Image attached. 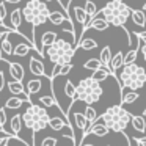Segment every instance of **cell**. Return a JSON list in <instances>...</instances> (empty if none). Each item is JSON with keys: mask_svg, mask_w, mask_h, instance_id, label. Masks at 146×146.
<instances>
[{"mask_svg": "<svg viewBox=\"0 0 146 146\" xmlns=\"http://www.w3.org/2000/svg\"><path fill=\"white\" fill-rule=\"evenodd\" d=\"M116 79L121 83V96H123L124 90L129 91H137V90L143 88V85L146 83V71L140 64H124L123 71L119 72V76H116Z\"/></svg>", "mask_w": 146, "mask_h": 146, "instance_id": "1", "label": "cell"}, {"mask_svg": "<svg viewBox=\"0 0 146 146\" xmlns=\"http://www.w3.org/2000/svg\"><path fill=\"white\" fill-rule=\"evenodd\" d=\"M132 11L133 10L129 5L124 3V0H110L108 3H105V7L102 8L99 13H102L104 19L107 21L110 25L124 29L127 19L132 16Z\"/></svg>", "mask_w": 146, "mask_h": 146, "instance_id": "2", "label": "cell"}, {"mask_svg": "<svg viewBox=\"0 0 146 146\" xmlns=\"http://www.w3.org/2000/svg\"><path fill=\"white\" fill-rule=\"evenodd\" d=\"M132 113L124 110L123 105H111L105 110V113L101 115V119L105 126L113 132H124L129 123H132Z\"/></svg>", "mask_w": 146, "mask_h": 146, "instance_id": "3", "label": "cell"}, {"mask_svg": "<svg viewBox=\"0 0 146 146\" xmlns=\"http://www.w3.org/2000/svg\"><path fill=\"white\" fill-rule=\"evenodd\" d=\"M50 118L52 116L42 105H35V104H30L22 115L24 126L29 130H32L33 133L44 130L49 126V123H50Z\"/></svg>", "mask_w": 146, "mask_h": 146, "instance_id": "4", "label": "cell"}, {"mask_svg": "<svg viewBox=\"0 0 146 146\" xmlns=\"http://www.w3.org/2000/svg\"><path fill=\"white\" fill-rule=\"evenodd\" d=\"M22 14H24V21L27 24H30L33 29H36L39 25H44L49 21L50 10L42 0H29L22 10Z\"/></svg>", "mask_w": 146, "mask_h": 146, "instance_id": "5", "label": "cell"}, {"mask_svg": "<svg viewBox=\"0 0 146 146\" xmlns=\"http://www.w3.org/2000/svg\"><path fill=\"white\" fill-rule=\"evenodd\" d=\"M74 54H76V46L74 42H69L66 39H57L52 46L46 47V57L55 64L71 63Z\"/></svg>", "mask_w": 146, "mask_h": 146, "instance_id": "6", "label": "cell"}, {"mask_svg": "<svg viewBox=\"0 0 146 146\" xmlns=\"http://www.w3.org/2000/svg\"><path fill=\"white\" fill-rule=\"evenodd\" d=\"M102 94H104V88H102L101 82L94 80L93 77L82 79L77 83V101L80 102L94 104V102H99Z\"/></svg>", "mask_w": 146, "mask_h": 146, "instance_id": "7", "label": "cell"}, {"mask_svg": "<svg viewBox=\"0 0 146 146\" xmlns=\"http://www.w3.org/2000/svg\"><path fill=\"white\" fill-rule=\"evenodd\" d=\"M7 85H8V90H10V93L13 96H19V98L24 99L25 102H30V94L27 93L25 85H24L22 82H19V80H11Z\"/></svg>", "mask_w": 146, "mask_h": 146, "instance_id": "8", "label": "cell"}, {"mask_svg": "<svg viewBox=\"0 0 146 146\" xmlns=\"http://www.w3.org/2000/svg\"><path fill=\"white\" fill-rule=\"evenodd\" d=\"M71 124H72V126L77 129V132H80V133H82V137H83L85 130L88 129V126L91 123L86 119L85 113H74V116L71 118Z\"/></svg>", "mask_w": 146, "mask_h": 146, "instance_id": "9", "label": "cell"}, {"mask_svg": "<svg viewBox=\"0 0 146 146\" xmlns=\"http://www.w3.org/2000/svg\"><path fill=\"white\" fill-rule=\"evenodd\" d=\"M108 27H110V24H108L105 19L93 17V19H90V21H88V24L85 25V29H83V33H85L86 30H90V29H94V30H98V32H105V30H107Z\"/></svg>", "mask_w": 146, "mask_h": 146, "instance_id": "10", "label": "cell"}, {"mask_svg": "<svg viewBox=\"0 0 146 146\" xmlns=\"http://www.w3.org/2000/svg\"><path fill=\"white\" fill-rule=\"evenodd\" d=\"M29 69H30V72H32L33 76H36V77H42V76H46L44 63H42V61H39L38 58H35V57L30 58Z\"/></svg>", "mask_w": 146, "mask_h": 146, "instance_id": "11", "label": "cell"}, {"mask_svg": "<svg viewBox=\"0 0 146 146\" xmlns=\"http://www.w3.org/2000/svg\"><path fill=\"white\" fill-rule=\"evenodd\" d=\"M10 33H16V32H5L3 35L0 36V47H2V50H3L5 55H13L14 54V47H13V44H11L10 38H8Z\"/></svg>", "mask_w": 146, "mask_h": 146, "instance_id": "12", "label": "cell"}, {"mask_svg": "<svg viewBox=\"0 0 146 146\" xmlns=\"http://www.w3.org/2000/svg\"><path fill=\"white\" fill-rule=\"evenodd\" d=\"M24 74H25V71H24L22 64H21V63H14V61H10V76L13 77L14 80L22 82V80H24Z\"/></svg>", "mask_w": 146, "mask_h": 146, "instance_id": "13", "label": "cell"}, {"mask_svg": "<svg viewBox=\"0 0 146 146\" xmlns=\"http://www.w3.org/2000/svg\"><path fill=\"white\" fill-rule=\"evenodd\" d=\"M124 57H126V55H124L121 50H118V54L113 55V58H111V63H110V71H111V74H116L118 69H121V68L124 66Z\"/></svg>", "mask_w": 146, "mask_h": 146, "instance_id": "14", "label": "cell"}, {"mask_svg": "<svg viewBox=\"0 0 146 146\" xmlns=\"http://www.w3.org/2000/svg\"><path fill=\"white\" fill-rule=\"evenodd\" d=\"M132 127L137 130V132L143 133L145 135L146 133V119L143 115H133L132 116Z\"/></svg>", "mask_w": 146, "mask_h": 146, "instance_id": "15", "label": "cell"}, {"mask_svg": "<svg viewBox=\"0 0 146 146\" xmlns=\"http://www.w3.org/2000/svg\"><path fill=\"white\" fill-rule=\"evenodd\" d=\"M22 126H24V119H22V115H14L13 118H11V121H10V127H11V133L13 135H19L21 133V129H22Z\"/></svg>", "mask_w": 146, "mask_h": 146, "instance_id": "16", "label": "cell"}, {"mask_svg": "<svg viewBox=\"0 0 146 146\" xmlns=\"http://www.w3.org/2000/svg\"><path fill=\"white\" fill-rule=\"evenodd\" d=\"M22 10H19V8H14L13 11H11V16H10V21H11V27L13 29H16L17 32H19L21 25H22Z\"/></svg>", "mask_w": 146, "mask_h": 146, "instance_id": "17", "label": "cell"}, {"mask_svg": "<svg viewBox=\"0 0 146 146\" xmlns=\"http://www.w3.org/2000/svg\"><path fill=\"white\" fill-rule=\"evenodd\" d=\"M49 127L52 130H61V129H72V126H69V121H64L61 118L55 116V118H50V123H49ZM74 130V129H72Z\"/></svg>", "mask_w": 146, "mask_h": 146, "instance_id": "18", "label": "cell"}, {"mask_svg": "<svg viewBox=\"0 0 146 146\" xmlns=\"http://www.w3.org/2000/svg\"><path fill=\"white\" fill-rule=\"evenodd\" d=\"M49 21H50L54 25H61V24L71 21V17L66 16V14H63V13H60V11H50V14H49Z\"/></svg>", "mask_w": 146, "mask_h": 146, "instance_id": "19", "label": "cell"}, {"mask_svg": "<svg viewBox=\"0 0 146 146\" xmlns=\"http://www.w3.org/2000/svg\"><path fill=\"white\" fill-rule=\"evenodd\" d=\"M35 46H32V44H25V42H17L16 46H14V54L13 55H16V57H25V55H29L30 54V50H35Z\"/></svg>", "mask_w": 146, "mask_h": 146, "instance_id": "20", "label": "cell"}, {"mask_svg": "<svg viewBox=\"0 0 146 146\" xmlns=\"http://www.w3.org/2000/svg\"><path fill=\"white\" fill-rule=\"evenodd\" d=\"M108 76H111V71L108 69V68L102 66V68H99V69L93 71V76L91 77L94 80H98V82H104V80L108 79Z\"/></svg>", "mask_w": 146, "mask_h": 146, "instance_id": "21", "label": "cell"}, {"mask_svg": "<svg viewBox=\"0 0 146 146\" xmlns=\"http://www.w3.org/2000/svg\"><path fill=\"white\" fill-rule=\"evenodd\" d=\"M41 88H42V82L39 79H32L25 83V90L29 94H36Z\"/></svg>", "mask_w": 146, "mask_h": 146, "instance_id": "22", "label": "cell"}, {"mask_svg": "<svg viewBox=\"0 0 146 146\" xmlns=\"http://www.w3.org/2000/svg\"><path fill=\"white\" fill-rule=\"evenodd\" d=\"M24 102L25 101L21 99L19 96H13V98L7 99V102H5V108H7V110H17V108L22 107Z\"/></svg>", "mask_w": 146, "mask_h": 146, "instance_id": "23", "label": "cell"}, {"mask_svg": "<svg viewBox=\"0 0 146 146\" xmlns=\"http://www.w3.org/2000/svg\"><path fill=\"white\" fill-rule=\"evenodd\" d=\"M101 61H102V64H104L105 68H108L110 69V63H111V58H113V55H111V49L108 47V46H104L102 47V50H101Z\"/></svg>", "mask_w": 146, "mask_h": 146, "instance_id": "24", "label": "cell"}, {"mask_svg": "<svg viewBox=\"0 0 146 146\" xmlns=\"http://www.w3.org/2000/svg\"><path fill=\"white\" fill-rule=\"evenodd\" d=\"M132 22L138 27H145L146 25V16L143 13V10H133L132 11Z\"/></svg>", "mask_w": 146, "mask_h": 146, "instance_id": "25", "label": "cell"}, {"mask_svg": "<svg viewBox=\"0 0 146 146\" xmlns=\"http://www.w3.org/2000/svg\"><path fill=\"white\" fill-rule=\"evenodd\" d=\"M38 101H39V104H41L42 107H47V108H50V107H58V108H61L60 105H58L55 96H41ZM61 110H63V108H61Z\"/></svg>", "mask_w": 146, "mask_h": 146, "instance_id": "26", "label": "cell"}, {"mask_svg": "<svg viewBox=\"0 0 146 146\" xmlns=\"http://www.w3.org/2000/svg\"><path fill=\"white\" fill-rule=\"evenodd\" d=\"M64 96L71 101H77V86H74L72 82H69V80L64 83Z\"/></svg>", "mask_w": 146, "mask_h": 146, "instance_id": "27", "label": "cell"}, {"mask_svg": "<svg viewBox=\"0 0 146 146\" xmlns=\"http://www.w3.org/2000/svg\"><path fill=\"white\" fill-rule=\"evenodd\" d=\"M57 33L55 32H46L44 35H42V38H41V44H42V47H49V46H52L55 41H57Z\"/></svg>", "mask_w": 146, "mask_h": 146, "instance_id": "28", "label": "cell"}, {"mask_svg": "<svg viewBox=\"0 0 146 146\" xmlns=\"http://www.w3.org/2000/svg\"><path fill=\"white\" fill-rule=\"evenodd\" d=\"M79 47L82 49V50H94V49L98 47V42L93 38H83L82 41L79 42Z\"/></svg>", "mask_w": 146, "mask_h": 146, "instance_id": "29", "label": "cell"}, {"mask_svg": "<svg viewBox=\"0 0 146 146\" xmlns=\"http://www.w3.org/2000/svg\"><path fill=\"white\" fill-rule=\"evenodd\" d=\"M140 98V94L137 91H129V93H124L121 96V105H126V104H133L137 99Z\"/></svg>", "mask_w": 146, "mask_h": 146, "instance_id": "30", "label": "cell"}, {"mask_svg": "<svg viewBox=\"0 0 146 146\" xmlns=\"http://www.w3.org/2000/svg\"><path fill=\"white\" fill-rule=\"evenodd\" d=\"M102 66H104V64H102L101 58H90V60H86L85 63H83V68H85V69H90V71H96Z\"/></svg>", "mask_w": 146, "mask_h": 146, "instance_id": "31", "label": "cell"}, {"mask_svg": "<svg viewBox=\"0 0 146 146\" xmlns=\"http://www.w3.org/2000/svg\"><path fill=\"white\" fill-rule=\"evenodd\" d=\"M85 116H86V119L90 121V123H96L98 121V111L94 110V107H93V104H86V107H85Z\"/></svg>", "mask_w": 146, "mask_h": 146, "instance_id": "32", "label": "cell"}, {"mask_svg": "<svg viewBox=\"0 0 146 146\" xmlns=\"http://www.w3.org/2000/svg\"><path fill=\"white\" fill-rule=\"evenodd\" d=\"M85 10H86V13H88L90 19L96 17V16H98V13H99L98 7H96V3L93 2V0H86V2H85Z\"/></svg>", "mask_w": 146, "mask_h": 146, "instance_id": "33", "label": "cell"}, {"mask_svg": "<svg viewBox=\"0 0 146 146\" xmlns=\"http://www.w3.org/2000/svg\"><path fill=\"white\" fill-rule=\"evenodd\" d=\"M5 21H7V5L5 2H2L0 3V25L2 27H5ZM7 29H13V27H7Z\"/></svg>", "mask_w": 146, "mask_h": 146, "instance_id": "34", "label": "cell"}, {"mask_svg": "<svg viewBox=\"0 0 146 146\" xmlns=\"http://www.w3.org/2000/svg\"><path fill=\"white\" fill-rule=\"evenodd\" d=\"M7 119H8V116H7V108L2 107V108H0V130H5ZM5 132H7V130H5ZM11 135H13V133H11Z\"/></svg>", "mask_w": 146, "mask_h": 146, "instance_id": "35", "label": "cell"}, {"mask_svg": "<svg viewBox=\"0 0 146 146\" xmlns=\"http://www.w3.org/2000/svg\"><path fill=\"white\" fill-rule=\"evenodd\" d=\"M41 146H57V138H54V137H46L42 140Z\"/></svg>", "mask_w": 146, "mask_h": 146, "instance_id": "36", "label": "cell"}, {"mask_svg": "<svg viewBox=\"0 0 146 146\" xmlns=\"http://www.w3.org/2000/svg\"><path fill=\"white\" fill-rule=\"evenodd\" d=\"M61 66H63V64H55V68H54V69H52L50 79H55V77H60V71H61Z\"/></svg>", "mask_w": 146, "mask_h": 146, "instance_id": "37", "label": "cell"}, {"mask_svg": "<svg viewBox=\"0 0 146 146\" xmlns=\"http://www.w3.org/2000/svg\"><path fill=\"white\" fill-rule=\"evenodd\" d=\"M11 138H16V137H11V135H5L3 138H2V141H0V146H10L8 143H10Z\"/></svg>", "mask_w": 146, "mask_h": 146, "instance_id": "38", "label": "cell"}, {"mask_svg": "<svg viewBox=\"0 0 146 146\" xmlns=\"http://www.w3.org/2000/svg\"><path fill=\"white\" fill-rule=\"evenodd\" d=\"M140 52H141L143 60L146 61V39H143V42H141V49H140Z\"/></svg>", "mask_w": 146, "mask_h": 146, "instance_id": "39", "label": "cell"}, {"mask_svg": "<svg viewBox=\"0 0 146 146\" xmlns=\"http://www.w3.org/2000/svg\"><path fill=\"white\" fill-rule=\"evenodd\" d=\"M3 88H5V76H3V72L0 71V93H2Z\"/></svg>", "mask_w": 146, "mask_h": 146, "instance_id": "40", "label": "cell"}, {"mask_svg": "<svg viewBox=\"0 0 146 146\" xmlns=\"http://www.w3.org/2000/svg\"><path fill=\"white\" fill-rule=\"evenodd\" d=\"M138 36H140V38H143V39H146V32H141V33H138Z\"/></svg>", "mask_w": 146, "mask_h": 146, "instance_id": "41", "label": "cell"}, {"mask_svg": "<svg viewBox=\"0 0 146 146\" xmlns=\"http://www.w3.org/2000/svg\"><path fill=\"white\" fill-rule=\"evenodd\" d=\"M5 2H8V3H19L21 0H5Z\"/></svg>", "mask_w": 146, "mask_h": 146, "instance_id": "42", "label": "cell"}, {"mask_svg": "<svg viewBox=\"0 0 146 146\" xmlns=\"http://www.w3.org/2000/svg\"><path fill=\"white\" fill-rule=\"evenodd\" d=\"M3 60V50H2V47H0V61Z\"/></svg>", "mask_w": 146, "mask_h": 146, "instance_id": "43", "label": "cell"}, {"mask_svg": "<svg viewBox=\"0 0 146 146\" xmlns=\"http://www.w3.org/2000/svg\"><path fill=\"white\" fill-rule=\"evenodd\" d=\"M135 141H137V146H143L141 143H140V140H138V138H135Z\"/></svg>", "mask_w": 146, "mask_h": 146, "instance_id": "44", "label": "cell"}, {"mask_svg": "<svg viewBox=\"0 0 146 146\" xmlns=\"http://www.w3.org/2000/svg\"><path fill=\"white\" fill-rule=\"evenodd\" d=\"M143 11H145V13H146V2H145V3H143Z\"/></svg>", "mask_w": 146, "mask_h": 146, "instance_id": "45", "label": "cell"}, {"mask_svg": "<svg viewBox=\"0 0 146 146\" xmlns=\"http://www.w3.org/2000/svg\"><path fill=\"white\" fill-rule=\"evenodd\" d=\"M82 146H94L93 143H86V145H82Z\"/></svg>", "mask_w": 146, "mask_h": 146, "instance_id": "46", "label": "cell"}, {"mask_svg": "<svg viewBox=\"0 0 146 146\" xmlns=\"http://www.w3.org/2000/svg\"><path fill=\"white\" fill-rule=\"evenodd\" d=\"M143 116L146 118V108H145V110H143Z\"/></svg>", "mask_w": 146, "mask_h": 146, "instance_id": "47", "label": "cell"}, {"mask_svg": "<svg viewBox=\"0 0 146 146\" xmlns=\"http://www.w3.org/2000/svg\"><path fill=\"white\" fill-rule=\"evenodd\" d=\"M44 2H55V0H44ZM58 2H60V0H58ZM60 3H61V2H60Z\"/></svg>", "mask_w": 146, "mask_h": 146, "instance_id": "48", "label": "cell"}]
</instances>
